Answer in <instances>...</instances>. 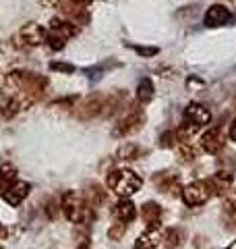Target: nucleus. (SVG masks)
Here are the masks:
<instances>
[{
	"mask_svg": "<svg viewBox=\"0 0 236 249\" xmlns=\"http://www.w3.org/2000/svg\"><path fill=\"white\" fill-rule=\"evenodd\" d=\"M6 237H9V231H6V224L0 222V241H4Z\"/></svg>",
	"mask_w": 236,
	"mask_h": 249,
	"instance_id": "obj_28",
	"label": "nucleus"
},
{
	"mask_svg": "<svg viewBox=\"0 0 236 249\" xmlns=\"http://www.w3.org/2000/svg\"><path fill=\"white\" fill-rule=\"evenodd\" d=\"M141 218L147 224V229H160L162 222V208L155 204V201H147L141 208Z\"/></svg>",
	"mask_w": 236,
	"mask_h": 249,
	"instance_id": "obj_14",
	"label": "nucleus"
},
{
	"mask_svg": "<svg viewBox=\"0 0 236 249\" xmlns=\"http://www.w3.org/2000/svg\"><path fill=\"white\" fill-rule=\"evenodd\" d=\"M85 199L89 201L91 208H100V206L106 204V191L101 189L100 185H89L87 193H85Z\"/></svg>",
	"mask_w": 236,
	"mask_h": 249,
	"instance_id": "obj_19",
	"label": "nucleus"
},
{
	"mask_svg": "<svg viewBox=\"0 0 236 249\" xmlns=\"http://www.w3.org/2000/svg\"><path fill=\"white\" fill-rule=\"evenodd\" d=\"M199 145H201V150H203V152H207V154H211V156H216V154H219V152H222L224 147H226V135H224L219 129L205 131V133L201 135Z\"/></svg>",
	"mask_w": 236,
	"mask_h": 249,
	"instance_id": "obj_9",
	"label": "nucleus"
},
{
	"mask_svg": "<svg viewBox=\"0 0 236 249\" xmlns=\"http://www.w3.org/2000/svg\"><path fill=\"white\" fill-rule=\"evenodd\" d=\"M180 193H183V201L186 206H201V204H205V201H209L211 196H216L214 187H211L209 181L188 183Z\"/></svg>",
	"mask_w": 236,
	"mask_h": 249,
	"instance_id": "obj_6",
	"label": "nucleus"
},
{
	"mask_svg": "<svg viewBox=\"0 0 236 249\" xmlns=\"http://www.w3.org/2000/svg\"><path fill=\"white\" fill-rule=\"evenodd\" d=\"M209 121H211V112L203 104L193 102V104L186 106V110H185V123H191V124H197V127H203V124H207Z\"/></svg>",
	"mask_w": 236,
	"mask_h": 249,
	"instance_id": "obj_13",
	"label": "nucleus"
},
{
	"mask_svg": "<svg viewBox=\"0 0 236 249\" xmlns=\"http://www.w3.org/2000/svg\"><path fill=\"white\" fill-rule=\"evenodd\" d=\"M234 110H236V96H234Z\"/></svg>",
	"mask_w": 236,
	"mask_h": 249,
	"instance_id": "obj_32",
	"label": "nucleus"
},
{
	"mask_svg": "<svg viewBox=\"0 0 236 249\" xmlns=\"http://www.w3.org/2000/svg\"><path fill=\"white\" fill-rule=\"evenodd\" d=\"M145 124V112L141 106H129L127 112H124L118 123L114 124L112 129V135L114 137H129L133 133H137V131Z\"/></svg>",
	"mask_w": 236,
	"mask_h": 249,
	"instance_id": "obj_3",
	"label": "nucleus"
},
{
	"mask_svg": "<svg viewBox=\"0 0 236 249\" xmlns=\"http://www.w3.org/2000/svg\"><path fill=\"white\" fill-rule=\"evenodd\" d=\"M19 40H23V46H42L46 42V37H48V29L42 27L39 23H27V25H23L21 31H19Z\"/></svg>",
	"mask_w": 236,
	"mask_h": 249,
	"instance_id": "obj_7",
	"label": "nucleus"
},
{
	"mask_svg": "<svg viewBox=\"0 0 236 249\" xmlns=\"http://www.w3.org/2000/svg\"><path fill=\"white\" fill-rule=\"evenodd\" d=\"M60 210L67 220L73 224H89L93 220V208L89 206V201L77 191L62 193Z\"/></svg>",
	"mask_w": 236,
	"mask_h": 249,
	"instance_id": "obj_1",
	"label": "nucleus"
},
{
	"mask_svg": "<svg viewBox=\"0 0 236 249\" xmlns=\"http://www.w3.org/2000/svg\"><path fill=\"white\" fill-rule=\"evenodd\" d=\"M228 135H230L232 142H236V121L230 124V131H228Z\"/></svg>",
	"mask_w": 236,
	"mask_h": 249,
	"instance_id": "obj_29",
	"label": "nucleus"
},
{
	"mask_svg": "<svg viewBox=\"0 0 236 249\" xmlns=\"http://www.w3.org/2000/svg\"><path fill=\"white\" fill-rule=\"evenodd\" d=\"M162 241H164V245L166 247H180L183 245V241H185V231L183 229H178V227H170L162 232Z\"/></svg>",
	"mask_w": 236,
	"mask_h": 249,
	"instance_id": "obj_17",
	"label": "nucleus"
},
{
	"mask_svg": "<svg viewBox=\"0 0 236 249\" xmlns=\"http://www.w3.org/2000/svg\"><path fill=\"white\" fill-rule=\"evenodd\" d=\"M222 208H224V214H232L236 212V187L232 189H228L224 193V197H222Z\"/></svg>",
	"mask_w": 236,
	"mask_h": 249,
	"instance_id": "obj_21",
	"label": "nucleus"
},
{
	"mask_svg": "<svg viewBox=\"0 0 236 249\" xmlns=\"http://www.w3.org/2000/svg\"><path fill=\"white\" fill-rule=\"evenodd\" d=\"M226 249H236V241H232V243H230V245H228Z\"/></svg>",
	"mask_w": 236,
	"mask_h": 249,
	"instance_id": "obj_31",
	"label": "nucleus"
},
{
	"mask_svg": "<svg viewBox=\"0 0 236 249\" xmlns=\"http://www.w3.org/2000/svg\"><path fill=\"white\" fill-rule=\"evenodd\" d=\"M145 154V150L141 145H137V143H122L120 147L116 150V160H127V162H133V160H139L141 156Z\"/></svg>",
	"mask_w": 236,
	"mask_h": 249,
	"instance_id": "obj_16",
	"label": "nucleus"
},
{
	"mask_svg": "<svg viewBox=\"0 0 236 249\" xmlns=\"http://www.w3.org/2000/svg\"><path fill=\"white\" fill-rule=\"evenodd\" d=\"M104 108H106V93H91L89 98H85L75 108V116L79 121H93L98 116H104Z\"/></svg>",
	"mask_w": 236,
	"mask_h": 249,
	"instance_id": "obj_5",
	"label": "nucleus"
},
{
	"mask_svg": "<svg viewBox=\"0 0 236 249\" xmlns=\"http://www.w3.org/2000/svg\"><path fill=\"white\" fill-rule=\"evenodd\" d=\"M15 181H17V168L11 164H4L0 168V193H2L6 187H11Z\"/></svg>",
	"mask_w": 236,
	"mask_h": 249,
	"instance_id": "obj_20",
	"label": "nucleus"
},
{
	"mask_svg": "<svg viewBox=\"0 0 236 249\" xmlns=\"http://www.w3.org/2000/svg\"><path fill=\"white\" fill-rule=\"evenodd\" d=\"M50 69L52 71H56V73H65V75H70V73H75V67L73 65H68V62H50Z\"/></svg>",
	"mask_w": 236,
	"mask_h": 249,
	"instance_id": "obj_23",
	"label": "nucleus"
},
{
	"mask_svg": "<svg viewBox=\"0 0 236 249\" xmlns=\"http://www.w3.org/2000/svg\"><path fill=\"white\" fill-rule=\"evenodd\" d=\"M162 243V232L160 229H147L143 235H139L135 241V249H155Z\"/></svg>",
	"mask_w": 236,
	"mask_h": 249,
	"instance_id": "obj_15",
	"label": "nucleus"
},
{
	"mask_svg": "<svg viewBox=\"0 0 236 249\" xmlns=\"http://www.w3.org/2000/svg\"><path fill=\"white\" fill-rule=\"evenodd\" d=\"M106 183H108V189L112 193H116L118 197H131L133 193H137L141 189V185H143L141 177L131 168H114V170H110Z\"/></svg>",
	"mask_w": 236,
	"mask_h": 249,
	"instance_id": "obj_2",
	"label": "nucleus"
},
{
	"mask_svg": "<svg viewBox=\"0 0 236 249\" xmlns=\"http://www.w3.org/2000/svg\"><path fill=\"white\" fill-rule=\"evenodd\" d=\"M29 189H31L29 183H25V181H15L11 187H6V189L0 193V196H2V199H4L9 206L17 208V206L23 204V199L29 196Z\"/></svg>",
	"mask_w": 236,
	"mask_h": 249,
	"instance_id": "obj_10",
	"label": "nucleus"
},
{
	"mask_svg": "<svg viewBox=\"0 0 236 249\" xmlns=\"http://www.w3.org/2000/svg\"><path fill=\"white\" fill-rule=\"evenodd\" d=\"M112 216L116 218V220L129 224V222H133L137 218V206L133 204L129 197H120L112 208Z\"/></svg>",
	"mask_w": 236,
	"mask_h": 249,
	"instance_id": "obj_12",
	"label": "nucleus"
},
{
	"mask_svg": "<svg viewBox=\"0 0 236 249\" xmlns=\"http://www.w3.org/2000/svg\"><path fill=\"white\" fill-rule=\"evenodd\" d=\"M153 83H152V79H141L139 81V85H137V102L139 104H147V102H152L153 100Z\"/></svg>",
	"mask_w": 236,
	"mask_h": 249,
	"instance_id": "obj_18",
	"label": "nucleus"
},
{
	"mask_svg": "<svg viewBox=\"0 0 236 249\" xmlns=\"http://www.w3.org/2000/svg\"><path fill=\"white\" fill-rule=\"evenodd\" d=\"M176 143H178L176 131H168V133H164L162 139H160V145H162V147H174Z\"/></svg>",
	"mask_w": 236,
	"mask_h": 249,
	"instance_id": "obj_24",
	"label": "nucleus"
},
{
	"mask_svg": "<svg viewBox=\"0 0 236 249\" xmlns=\"http://www.w3.org/2000/svg\"><path fill=\"white\" fill-rule=\"evenodd\" d=\"M75 36H77V25L73 21H65V19L54 17L50 21V29H48L46 42H48V46L52 50H62L67 46V42Z\"/></svg>",
	"mask_w": 236,
	"mask_h": 249,
	"instance_id": "obj_4",
	"label": "nucleus"
},
{
	"mask_svg": "<svg viewBox=\"0 0 236 249\" xmlns=\"http://www.w3.org/2000/svg\"><path fill=\"white\" fill-rule=\"evenodd\" d=\"M228 216V229H230V231H236V212H232V214H226Z\"/></svg>",
	"mask_w": 236,
	"mask_h": 249,
	"instance_id": "obj_26",
	"label": "nucleus"
},
{
	"mask_svg": "<svg viewBox=\"0 0 236 249\" xmlns=\"http://www.w3.org/2000/svg\"><path fill=\"white\" fill-rule=\"evenodd\" d=\"M137 54H141V56H153V54H157V48H143V46H135Z\"/></svg>",
	"mask_w": 236,
	"mask_h": 249,
	"instance_id": "obj_25",
	"label": "nucleus"
},
{
	"mask_svg": "<svg viewBox=\"0 0 236 249\" xmlns=\"http://www.w3.org/2000/svg\"><path fill=\"white\" fill-rule=\"evenodd\" d=\"M39 4L46 6V9H54V6L60 4V0H39Z\"/></svg>",
	"mask_w": 236,
	"mask_h": 249,
	"instance_id": "obj_27",
	"label": "nucleus"
},
{
	"mask_svg": "<svg viewBox=\"0 0 236 249\" xmlns=\"http://www.w3.org/2000/svg\"><path fill=\"white\" fill-rule=\"evenodd\" d=\"M4 79H6V77H4L2 73H0V91H2V89H4Z\"/></svg>",
	"mask_w": 236,
	"mask_h": 249,
	"instance_id": "obj_30",
	"label": "nucleus"
},
{
	"mask_svg": "<svg viewBox=\"0 0 236 249\" xmlns=\"http://www.w3.org/2000/svg\"><path fill=\"white\" fill-rule=\"evenodd\" d=\"M124 231H127V224L120 222V220H116V224H112L108 231V237L112 239V241H120L122 235H124Z\"/></svg>",
	"mask_w": 236,
	"mask_h": 249,
	"instance_id": "obj_22",
	"label": "nucleus"
},
{
	"mask_svg": "<svg viewBox=\"0 0 236 249\" xmlns=\"http://www.w3.org/2000/svg\"><path fill=\"white\" fill-rule=\"evenodd\" d=\"M153 185L160 189L162 193H168V196H178L183 191V185H180V177L172 170H166V173H160L153 177Z\"/></svg>",
	"mask_w": 236,
	"mask_h": 249,
	"instance_id": "obj_8",
	"label": "nucleus"
},
{
	"mask_svg": "<svg viewBox=\"0 0 236 249\" xmlns=\"http://www.w3.org/2000/svg\"><path fill=\"white\" fill-rule=\"evenodd\" d=\"M230 21H232V13L228 11V6H224V4L209 6L207 13H205V25L207 27H222Z\"/></svg>",
	"mask_w": 236,
	"mask_h": 249,
	"instance_id": "obj_11",
	"label": "nucleus"
}]
</instances>
